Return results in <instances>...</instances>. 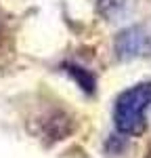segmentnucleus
<instances>
[{"label": "nucleus", "instance_id": "obj_2", "mask_svg": "<svg viewBox=\"0 0 151 158\" xmlns=\"http://www.w3.org/2000/svg\"><path fill=\"white\" fill-rule=\"evenodd\" d=\"M143 40L141 30H126L122 36L118 38V51L122 55H137V51L143 49Z\"/></svg>", "mask_w": 151, "mask_h": 158}, {"label": "nucleus", "instance_id": "obj_1", "mask_svg": "<svg viewBox=\"0 0 151 158\" xmlns=\"http://www.w3.org/2000/svg\"><path fill=\"white\" fill-rule=\"evenodd\" d=\"M151 103V80L149 82H141L130 89H126L124 93H120V97L115 101L113 110V120L118 131L124 135H141L147 127L145 120V112Z\"/></svg>", "mask_w": 151, "mask_h": 158}]
</instances>
